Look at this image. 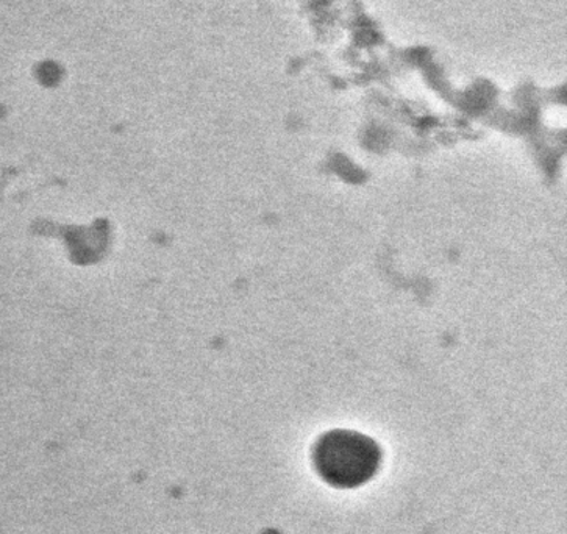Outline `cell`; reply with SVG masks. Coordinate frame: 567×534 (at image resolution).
Masks as SVG:
<instances>
[{
    "label": "cell",
    "mask_w": 567,
    "mask_h": 534,
    "mask_svg": "<svg viewBox=\"0 0 567 534\" xmlns=\"http://www.w3.org/2000/svg\"><path fill=\"white\" fill-rule=\"evenodd\" d=\"M382 450L372 438L352 430L322 434L313 448L316 472L330 486L358 487L375 475Z\"/></svg>",
    "instance_id": "6da1fadb"
}]
</instances>
